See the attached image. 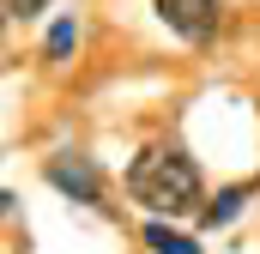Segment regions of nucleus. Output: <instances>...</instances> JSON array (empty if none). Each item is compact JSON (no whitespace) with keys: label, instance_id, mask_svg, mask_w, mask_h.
<instances>
[{"label":"nucleus","instance_id":"f257e3e1","mask_svg":"<svg viewBox=\"0 0 260 254\" xmlns=\"http://www.w3.org/2000/svg\"><path fill=\"white\" fill-rule=\"evenodd\" d=\"M127 194L139 206H151L157 218H176V212H194L200 206V170L182 151H145L127 170Z\"/></svg>","mask_w":260,"mask_h":254},{"label":"nucleus","instance_id":"f03ea898","mask_svg":"<svg viewBox=\"0 0 260 254\" xmlns=\"http://www.w3.org/2000/svg\"><path fill=\"white\" fill-rule=\"evenodd\" d=\"M157 18H164L176 37L206 43V37L218 30V0H157Z\"/></svg>","mask_w":260,"mask_h":254},{"label":"nucleus","instance_id":"7ed1b4c3","mask_svg":"<svg viewBox=\"0 0 260 254\" xmlns=\"http://www.w3.org/2000/svg\"><path fill=\"white\" fill-rule=\"evenodd\" d=\"M49 182H55L61 194H73V200H85V206L103 200V176H97L85 157H55V164H49Z\"/></svg>","mask_w":260,"mask_h":254},{"label":"nucleus","instance_id":"20e7f679","mask_svg":"<svg viewBox=\"0 0 260 254\" xmlns=\"http://www.w3.org/2000/svg\"><path fill=\"white\" fill-rule=\"evenodd\" d=\"M145 242H151V254H200L194 236H176L170 224H145Z\"/></svg>","mask_w":260,"mask_h":254},{"label":"nucleus","instance_id":"39448f33","mask_svg":"<svg viewBox=\"0 0 260 254\" xmlns=\"http://www.w3.org/2000/svg\"><path fill=\"white\" fill-rule=\"evenodd\" d=\"M242 200H248V188H224L212 206H206V224H230V218L242 212Z\"/></svg>","mask_w":260,"mask_h":254},{"label":"nucleus","instance_id":"423d86ee","mask_svg":"<svg viewBox=\"0 0 260 254\" xmlns=\"http://www.w3.org/2000/svg\"><path fill=\"white\" fill-rule=\"evenodd\" d=\"M73 43H79V24H73V18H61V24L49 30V55L61 61V55H67V49H73Z\"/></svg>","mask_w":260,"mask_h":254},{"label":"nucleus","instance_id":"0eeeda50","mask_svg":"<svg viewBox=\"0 0 260 254\" xmlns=\"http://www.w3.org/2000/svg\"><path fill=\"white\" fill-rule=\"evenodd\" d=\"M6 6H12V18H30V12H43L49 0H6Z\"/></svg>","mask_w":260,"mask_h":254}]
</instances>
